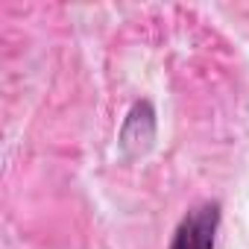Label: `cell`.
I'll list each match as a JSON object with an SVG mask.
<instances>
[{
    "instance_id": "obj_1",
    "label": "cell",
    "mask_w": 249,
    "mask_h": 249,
    "mask_svg": "<svg viewBox=\"0 0 249 249\" xmlns=\"http://www.w3.org/2000/svg\"><path fill=\"white\" fill-rule=\"evenodd\" d=\"M217 226H220V205L202 202L182 217L170 249H214Z\"/></svg>"
}]
</instances>
